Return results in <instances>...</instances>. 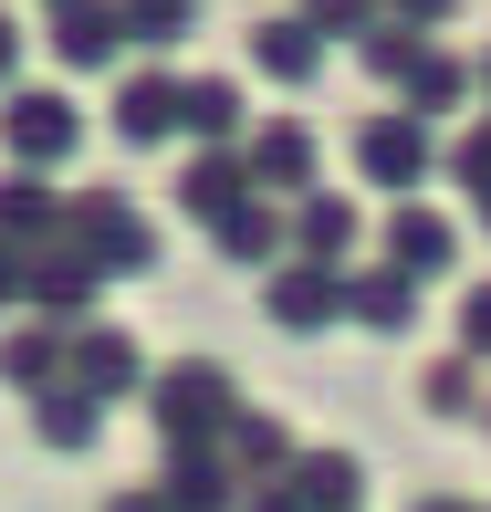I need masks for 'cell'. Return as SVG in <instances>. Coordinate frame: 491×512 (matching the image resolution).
<instances>
[{"instance_id":"6da1fadb","label":"cell","mask_w":491,"mask_h":512,"mask_svg":"<svg viewBox=\"0 0 491 512\" xmlns=\"http://www.w3.org/2000/svg\"><path fill=\"white\" fill-rule=\"evenodd\" d=\"M356 157H366L377 189H418V178H429V115H377V126L356 136Z\"/></svg>"},{"instance_id":"7a4b0ae2","label":"cell","mask_w":491,"mask_h":512,"mask_svg":"<svg viewBox=\"0 0 491 512\" xmlns=\"http://www.w3.org/2000/svg\"><path fill=\"white\" fill-rule=\"evenodd\" d=\"M387 262L408 272V283H439V272L460 262V230L439 220V209H397L387 220Z\"/></svg>"},{"instance_id":"3957f363","label":"cell","mask_w":491,"mask_h":512,"mask_svg":"<svg viewBox=\"0 0 491 512\" xmlns=\"http://www.w3.org/2000/svg\"><path fill=\"white\" fill-rule=\"evenodd\" d=\"M220 408H230V377H220V366H178V377L157 387V429H168V439H199Z\"/></svg>"},{"instance_id":"277c9868","label":"cell","mask_w":491,"mask_h":512,"mask_svg":"<svg viewBox=\"0 0 491 512\" xmlns=\"http://www.w3.org/2000/svg\"><path fill=\"white\" fill-rule=\"evenodd\" d=\"M397 95H408V115H450L460 95H471V63H450L439 42H418L408 74H397Z\"/></svg>"},{"instance_id":"5b68a950","label":"cell","mask_w":491,"mask_h":512,"mask_svg":"<svg viewBox=\"0 0 491 512\" xmlns=\"http://www.w3.org/2000/svg\"><path fill=\"white\" fill-rule=\"evenodd\" d=\"M11 147L32 157V168H53V157L74 147V115H63L53 95H21V105H11Z\"/></svg>"},{"instance_id":"8992f818","label":"cell","mask_w":491,"mask_h":512,"mask_svg":"<svg viewBox=\"0 0 491 512\" xmlns=\"http://www.w3.org/2000/svg\"><path fill=\"white\" fill-rule=\"evenodd\" d=\"M272 304H283V324H303V335H314L324 314H345V272H283V283H272Z\"/></svg>"},{"instance_id":"52a82bcc","label":"cell","mask_w":491,"mask_h":512,"mask_svg":"<svg viewBox=\"0 0 491 512\" xmlns=\"http://www.w3.org/2000/svg\"><path fill=\"white\" fill-rule=\"evenodd\" d=\"M345 304H356L366 324H377V335H397V324H408V304H418V283H408V272H356V283H345Z\"/></svg>"},{"instance_id":"ba28073f","label":"cell","mask_w":491,"mask_h":512,"mask_svg":"<svg viewBox=\"0 0 491 512\" xmlns=\"http://www.w3.org/2000/svg\"><path fill=\"white\" fill-rule=\"evenodd\" d=\"M293 502L303 512H356V460H293Z\"/></svg>"},{"instance_id":"9c48e42d","label":"cell","mask_w":491,"mask_h":512,"mask_svg":"<svg viewBox=\"0 0 491 512\" xmlns=\"http://www.w3.org/2000/svg\"><path fill=\"white\" fill-rule=\"evenodd\" d=\"M251 178H272V189H303V178H314V136H303V126H272L262 147H251Z\"/></svg>"},{"instance_id":"30bf717a","label":"cell","mask_w":491,"mask_h":512,"mask_svg":"<svg viewBox=\"0 0 491 512\" xmlns=\"http://www.w3.org/2000/svg\"><path fill=\"white\" fill-rule=\"evenodd\" d=\"M84 230H95V241H84V251H105L115 272H136V262H147V230H136V209L95 199V209H84Z\"/></svg>"},{"instance_id":"8fae6325","label":"cell","mask_w":491,"mask_h":512,"mask_svg":"<svg viewBox=\"0 0 491 512\" xmlns=\"http://www.w3.org/2000/svg\"><path fill=\"white\" fill-rule=\"evenodd\" d=\"M345 241H356V209L345 199H303V251H314V262H345Z\"/></svg>"},{"instance_id":"7c38bea8","label":"cell","mask_w":491,"mask_h":512,"mask_svg":"<svg viewBox=\"0 0 491 512\" xmlns=\"http://www.w3.org/2000/svg\"><path fill=\"white\" fill-rule=\"evenodd\" d=\"M251 53H262L283 84H303V74H314V32H303V21H272V32H251Z\"/></svg>"},{"instance_id":"4fadbf2b","label":"cell","mask_w":491,"mask_h":512,"mask_svg":"<svg viewBox=\"0 0 491 512\" xmlns=\"http://www.w3.org/2000/svg\"><path fill=\"white\" fill-rule=\"evenodd\" d=\"M115 126H126V136H168V126H178V95H168L157 74H147V84H126V105H115Z\"/></svg>"},{"instance_id":"5bb4252c","label":"cell","mask_w":491,"mask_h":512,"mask_svg":"<svg viewBox=\"0 0 491 512\" xmlns=\"http://www.w3.org/2000/svg\"><path fill=\"white\" fill-rule=\"evenodd\" d=\"M74 366H84V387L105 398V387H126V377H136V345H126V335H84V345H74Z\"/></svg>"},{"instance_id":"9a60e30c","label":"cell","mask_w":491,"mask_h":512,"mask_svg":"<svg viewBox=\"0 0 491 512\" xmlns=\"http://www.w3.org/2000/svg\"><path fill=\"white\" fill-rule=\"evenodd\" d=\"M95 53H115V11L74 0V11H63V63H95Z\"/></svg>"},{"instance_id":"2e32d148","label":"cell","mask_w":491,"mask_h":512,"mask_svg":"<svg viewBox=\"0 0 491 512\" xmlns=\"http://www.w3.org/2000/svg\"><path fill=\"white\" fill-rule=\"evenodd\" d=\"M366 21H377V0H303V32H345L356 42Z\"/></svg>"},{"instance_id":"e0dca14e","label":"cell","mask_w":491,"mask_h":512,"mask_svg":"<svg viewBox=\"0 0 491 512\" xmlns=\"http://www.w3.org/2000/svg\"><path fill=\"white\" fill-rule=\"evenodd\" d=\"M126 21H136L147 42H168V32H189V21H199V0H126Z\"/></svg>"},{"instance_id":"ac0fdd59","label":"cell","mask_w":491,"mask_h":512,"mask_svg":"<svg viewBox=\"0 0 491 512\" xmlns=\"http://www.w3.org/2000/svg\"><path fill=\"white\" fill-rule=\"evenodd\" d=\"M450 168H460V189H471V199L491 189V115H481V126H471V136L450 147Z\"/></svg>"},{"instance_id":"d6986e66","label":"cell","mask_w":491,"mask_h":512,"mask_svg":"<svg viewBox=\"0 0 491 512\" xmlns=\"http://www.w3.org/2000/svg\"><path fill=\"white\" fill-rule=\"evenodd\" d=\"M272 241H283V230H272V209H241V220H230V241H220V251H230V262H262Z\"/></svg>"},{"instance_id":"ffe728a7","label":"cell","mask_w":491,"mask_h":512,"mask_svg":"<svg viewBox=\"0 0 491 512\" xmlns=\"http://www.w3.org/2000/svg\"><path fill=\"white\" fill-rule=\"evenodd\" d=\"M230 189H241V168H230V157H209V168H189V209H230Z\"/></svg>"},{"instance_id":"44dd1931","label":"cell","mask_w":491,"mask_h":512,"mask_svg":"<svg viewBox=\"0 0 491 512\" xmlns=\"http://www.w3.org/2000/svg\"><path fill=\"white\" fill-rule=\"evenodd\" d=\"M178 512H220L230 492H220V471H209V460H189V471H178V492H168Z\"/></svg>"},{"instance_id":"7402d4cb","label":"cell","mask_w":491,"mask_h":512,"mask_svg":"<svg viewBox=\"0 0 491 512\" xmlns=\"http://www.w3.org/2000/svg\"><path fill=\"white\" fill-rule=\"evenodd\" d=\"M429 408H471V356H450V366H429V387H418Z\"/></svg>"},{"instance_id":"603a6c76","label":"cell","mask_w":491,"mask_h":512,"mask_svg":"<svg viewBox=\"0 0 491 512\" xmlns=\"http://www.w3.org/2000/svg\"><path fill=\"white\" fill-rule=\"evenodd\" d=\"M42 429H53L63 450H84V439H95V408H84V398H53V408H42Z\"/></svg>"},{"instance_id":"cb8c5ba5","label":"cell","mask_w":491,"mask_h":512,"mask_svg":"<svg viewBox=\"0 0 491 512\" xmlns=\"http://www.w3.org/2000/svg\"><path fill=\"white\" fill-rule=\"evenodd\" d=\"M460 356H491V283H471V304H460Z\"/></svg>"},{"instance_id":"d4e9b609","label":"cell","mask_w":491,"mask_h":512,"mask_svg":"<svg viewBox=\"0 0 491 512\" xmlns=\"http://www.w3.org/2000/svg\"><path fill=\"white\" fill-rule=\"evenodd\" d=\"M42 366H53V335H11L0 345V377H42Z\"/></svg>"},{"instance_id":"484cf974","label":"cell","mask_w":491,"mask_h":512,"mask_svg":"<svg viewBox=\"0 0 491 512\" xmlns=\"http://www.w3.org/2000/svg\"><path fill=\"white\" fill-rule=\"evenodd\" d=\"M230 115H241V105H230V84H199V95H189V126H199V136H220Z\"/></svg>"},{"instance_id":"4316f807","label":"cell","mask_w":491,"mask_h":512,"mask_svg":"<svg viewBox=\"0 0 491 512\" xmlns=\"http://www.w3.org/2000/svg\"><path fill=\"white\" fill-rule=\"evenodd\" d=\"M241 460H293V439L272 429V418H241Z\"/></svg>"},{"instance_id":"83f0119b","label":"cell","mask_w":491,"mask_h":512,"mask_svg":"<svg viewBox=\"0 0 491 512\" xmlns=\"http://www.w3.org/2000/svg\"><path fill=\"white\" fill-rule=\"evenodd\" d=\"M387 11H397V21H408V32H418V21H450L460 0H387Z\"/></svg>"},{"instance_id":"f1b7e54d","label":"cell","mask_w":491,"mask_h":512,"mask_svg":"<svg viewBox=\"0 0 491 512\" xmlns=\"http://www.w3.org/2000/svg\"><path fill=\"white\" fill-rule=\"evenodd\" d=\"M251 512H303V502H283V492H262V502H251Z\"/></svg>"},{"instance_id":"f546056e","label":"cell","mask_w":491,"mask_h":512,"mask_svg":"<svg viewBox=\"0 0 491 512\" xmlns=\"http://www.w3.org/2000/svg\"><path fill=\"white\" fill-rule=\"evenodd\" d=\"M11 283H21V272H11V241H0V293H11Z\"/></svg>"},{"instance_id":"4dcf8cb0","label":"cell","mask_w":491,"mask_h":512,"mask_svg":"<svg viewBox=\"0 0 491 512\" xmlns=\"http://www.w3.org/2000/svg\"><path fill=\"white\" fill-rule=\"evenodd\" d=\"M418 512H471V502H418Z\"/></svg>"},{"instance_id":"1f68e13d","label":"cell","mask_w":491,"mask_h":512,"mask_svg":"<svg viewBox=\"0 0 491 512\" xmlns=\"http://www.w3.org/2000/svg\"><path fill=\"white\" fill-rule=\"evenodd\" d=\"M471 418H481V439H491V398H481V408H471Z\"/></svg>"},{"instance_id":"d6a6232c","label":"cell","mask_w":491,"mask_h":512,"mask_svg":"<svg viewBox=\"0 0 491 512\" xmlns=\"http://www.w3.org/2000/svg\"><path fill=\"white\" fill-rule=\"evenodd\" d=\"M471 74H481V84H491V53H481V63H471Z\"/></svg>"},{"instance_id":"836d02e7","label":"cell","mask_w":491,"mask_h":512,"mask_svg":"<svg viewBox=\"0 0 491 512\" xmlns=\"http://www.w3.org/2000/svg\"><path fill=\"white\" fill-rule=\"evenodd\" d=\"M0 63H11V32H0Z\"/></svg>"},{"instance_id":"e575fe53","label":"cell","mask_w":491,"mask_h":512,"mask_svg":"<svg viewBox=\"0 0 491 512\" xmlns=\"http://www.w3.org/2000/svg\"><path fill=\"white\" fill-rule=\"evenodd\" d=\"M481 220H491V189H481Z\"/></svg>"},{"instance_id":"d590c367","label":"cell","mask_w":491,"mask_h":512,"mask_svg":"<svg viewBox=\"0 0 491 512\" xmlns=\"http://www.w3.org/2000/svg\"><path fill=\"white\" fill-rule=\"evenodd\" d=\"M126 512H147V502H126Z\"/></svg>"}]
</instances>
